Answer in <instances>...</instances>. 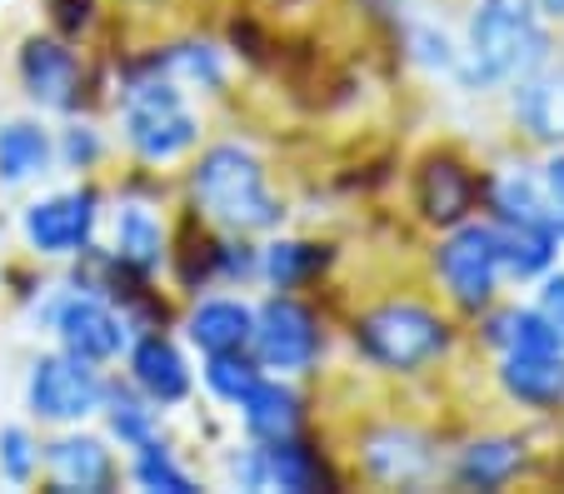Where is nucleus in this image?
Returning <instances> with one entry per match:
<instances>
[{
  "label": "nucleus",
  "instance_id": "9b49d317",
  "mask_svg": "<svg viewBox=\"0 0 564 494\" xmlns=\"http://www.w3.org/2000/svg\"><path fill=\"white\" fill-rule=\"evenodd\" d=\"M514 120L540 145H564V55H544L530 76L514 80Z\"/></svg>",
  "mask_w": 564,
  "mask_h": 494
},
{
  "label": "nucleus",
  "instance_id": "a878e982",
  "mask_svg": "<svg viewBox=\"0 0 564 494\" xmlns=\"http://www.w3.org/2000/svg\"><path fill=\"white\" fill-rule=\"evenodd\" d=\"M490 210H495V220H550L540 171H530V165L500 171L490 185Z\"/></svg>",
  "mask_w": 564,
  "mask_h": 494
},
{
  "label": "nucleus",
  "instance_id": "c9c22d12",
  "mask_svg": "<svg viewBox=\"0 0 564 494\" xmlns=\"http://www.w3.org/2000/svg\"><path fill=\"white\" fill-rule=\"evenodd\" d=\"M540 6V15H550V21H564V0H534Z\"/></svg>",
  "mask_w": 564,
  "mask_h": 494
},
{
  "label": "nucleus",
  "instance_id": "5701e85b",
  "mask_svg": "<svg viewBox=\"0 0 564 494\" xmlns=\"http://www.w3.org/2000/svg\"><path fill=\"white\" fill-rule=\"evenodd\" d=\"M485 340H490L500 355H510V350H530V355H554V350H564V334L544 320L540 305L495 310L490 320H485Z\"/></svg>",
  "mask_w": 564,
  "mask_h": 494
},
{
  "label": "nucleus",
  "instance_id": "1a4fd4ad",
  "mask_svg": "<svg viewBox=\"0 0 564 494\" xmlns=\"http://www.w3.org/2000/svg\"><path fill=\"white\" fill-rule=\"evenodd\" d=\"M96 226H100L96 190L45 195V200L25 205V216H21L25 245L35 255H86L90 240H96Z\"/></svg>",
  "mask_w": 564,
  "mask_h": 494
},
{
  "label": "nucleus",
  "instance_id": "f257e3e1",
  "mask_svg": "<svg viewBox=\"0 0 564 494\" xmlns=\"http://www.w3.org/2000/svg\"><path fill=\"white\" fill-rule=\"evenodd\" d=\"M554 51L534 0H479L459 51V86L495 90L514 86Z\"/></svg>",
  "mask_w": 564,
  "mask_h": 494
},
{
  "label": "nucleus",
  "instance_id": "b1692460",
  "mask_svg": "<svg viewBox=\"0 0 564 494\" xmlns=\"http://www.w3.org/2000/svg\"><path fill=\"white\" fill-rule=\"evenodd\" d=\"M365 464H370L375 480L384 484H410L420 480V474H430V464H435V454H430V444L420 440L415 430H380L370 435V444H365Z\"/></svg>",
  "mask_w": 564,
  "mask_h": 494
},
{
  "label": "nucleus",
  "instance_id": "bb28decb",
  "mask_svg": "<svg viewBox=\"0 0 564 494\" xmlns=\"http://www.w3.org/2000/svg\"><path fill=\"white\" fill-rule=\"evenodd\" d=\"M325 245H310V240H275V245L260 250V275L275 285V290H300L305 279H315L325 270Z\"/></svg>",
  "mask_w": 564,
  "mask_h": 494
},
{
  "label": "nucleus",
  "instance_id": "2f4dec72",
  "mask_svg": "<svg viewBox=\"0 0 564 494\" xmlns=\"http://www.w3.org/2000/svg\"><path fill=\"white\" fill-rule=\"evenodd\" d=\"M100 130H90V125H70V130H61V145H55V161L61 165H70V171H90V165L100 161Z\"/></svg>",
  "mask_w": 564,
  "mask_h": 494
},
{
  "label": "nucleus",
  "instance_id": "473e14b6",
  "mask_svg": "<svg viewBox=\"0 0 564 494\" xmlns=\"http://www.w3.org/2000/svg\"><path fill=\"white\" fill-rule=\"evenodd\" d=\"M540 180H544V200H550V226L560 230V240H564V151H554L550 161H544Z\"/></svg>",
  "mask_w": 564,
  "mask_h": 494
},
{
  "label": "nucleus",
  "instance_id": "7c9ffc66",
  "mask_svg": "<svg viewBox=\"0 0 564 494\" xmlns=\"http://www.w3.org/2000/svg\"><path fill=\"white\" fill-rule=\"evenodd\" d=\"M35 464H41V450H35L31 430L6 425V430H0V474H6L11 484H31L35 480Z\"/></svg>",
  "mask_w": 564,
  "mask_h": 494
},
{
  "label": "nucleus",
  "instance_id": "f704fd0d",
  "mask_svg": "<svg viewBox=\"0 0 564 494\" xmlns=\"http://www.w3.org/2000/svg\"><path fill=\"white\" fill-rule=\"evenodd\" d=\"M90 21V0H61V25L65 31H75V25Z\"/></svg>",
  "mask_w": 564,
  "mask_h": 494
},
{
  "label": "nucleus",
  "instance_id": "f03ea898",
  "mask_svg": "<svg viewBox=\"0 0 564 494\" xmlns=\"http://www.w3.org/2000/svg\"><path fill=\"white\" fill-rule=\"evenodd\" d=\"M191 195L205 210V220L235 230V235H260L285 220V205L270 190L265 165L246 145H210L191 171Z\"/></svg>",
  "mask_w": 564,
  "mask_h": 494
},
{
  "label": "nucleus",
  "instance_id": "6ab92c4d",
  "mask_svg": "<svg viewBox=\"0 0 564 494\" xmlns=\"http://www.w3.org/2000/svg\"><path fill=\"white\" fill-rule=\"evenodd\" d=\"M45 470H51L55 490H110L116 480V460H110L106 440L96 435H65V440L45 444Z\"/></svg>",
  "mask_w": 564,
  "mask_h": 494
},
{
  "label": "nucleus",
  "instance_id": "2eb2a0df",
  "mask_svg": "<svg viewBox=\"0 0 564 494\" xmlns=\"http://www.w3.org/2000/svg\"><path fill=\"white\" fill-rule=\"evenodd\" d=\"M495 245H500L505 279H540L560 260V230L550 220H495Z\"/></svg>",
  "mask_w": 564,
  "mask_h": 494
},
{
  "label": "nucleus",
  "instance_id": "f8f14e48",
  "mask_svg": "<svg viewBox=\"0 0 564 494\" xmlns=\"http://www.w3.org/2000/svg\"><path fill=\"white\" fill-rule=\"evenodd\" d=\"M21 86L41 110H75L80 100V55L61 41H35L21 45Z\"/></svg>",
  "mask_w": 564,
  "mask_h": 494
},
{
  "label": "nucleus",
  "instance_id": "cd10ccee",
  "mask_svg": "<svg viewBox=\"0 0 564 494\" xmlns=\"http://www.w3.org/2000/svg\"><path fill=\"white\" fill-rule=\"evenodd\" d=\"M106 425H110V440H120L126 450H140L145 440H155V405H150L140 389H120V385H106Z\"/></svg>",
  "mask_w": 564,
  "mask_h": 494
},
{
  "label": "nucleus",
  "instance_id": "6e6552de",
  "mask_svg": "<svg viewBox=\"0 0 564 494\" xmlns=\"http://www.w3.org/2000/svg\"><path fill=\"white\" fill-rule=\"evenodd\" d=\"M100 399H106L100 370L90 360L70 355V350L41 355L31 365V380H25V405L45 425H80V419H90L100 409Z\"/></svg>",
  "mask_w": 564,
  "mask_h": 494
},
{
  "label": "nucleus",
  "instance_id": "f3484780",
  "mask_svg": "<svg viewBox=\"0 0 564 494\" xmlns=\"http://www.w3.org/2000/svg\"><path fill=\"white\" fill-rule=\"evenodd\" d=\"M500 385L514 405L550 415V409L564 405V350H554V355L510 350V355L500 360Z\"/></svg>",
  "mask_w": 564,
  "mask_h": 494
},
{
  "label": "nucleus",
  "instance_id": "c756f323",
  "mask_svg": "<svg viewBox=\"0 0 564 494\" xmlns=\"http://www.w3.org/2000/svg\"><path fill=\"white\" fill-rule=\"evenodd\" d=\"M130 474H135L140 490H155V494H195L200 484H195V474L185 470L181 460H175L171 450L160 440H145L135 450V464H130Z\"/></svg>",
  "mask_w": 564,
  "mask_h": 494
},
{
  "label": "nucleus",
  "instance_id": "72a5a7b5",
  "mask_svg": "<svg viewBox=\"0 0 564 494\" xmlns=\"http://www.w3.org/2000/svg\"><path fill=\"white\" fill-rule=\"evenodd\" d=\"M540 315L564 334V270H544L540 275Z\"/></svg>",
  "mask_w": 564,
  "mask_h": 494
},
{
  "label": "nucleus",
  "instance_id": "a211bd4d",
  "mask_svg": "<svg viewBox=\"0 0 564 494\" xmlns=\"http://www.w3.org/2000/svg\"><path fill=\"white\" fill-rule=\"evenodd\" d=\"M185 334L200 355H225V350H250V334H256V310L246 300H230V295H210L191 310Z\"/></svg>",
  "mask_w": 564,
  "mask_h": 494
},
{
  "label": "nucleus",
  "instance_id": "4468645a",
  "mask_svg": "<svg viewBox=\"0 0 564 494\" xmlns=\"http://www.w3.org/2000/svg\"><path fill=\"white\" fill-rule=\"evenodd\" d=\"M415 205L430 226H440V230L459 226L475 210V175L455 155H430L415 175Z\"/></svg>",
  "mask_w": 564,
  "mask_h": 494
},
{
  "label": "nucleus",
  "instance_id": "0eeeda50",
  "mask_svg": "<svg viewBox=\"0 0 564 494\" xmlns=\"http://www.w3.org/2000/svg\"><path fill=\"white\" fill-rule=\"evenodd\" d=\"M45 325H51V334L61 340V350L90 360V365H110V360H120V350L130 344L126 315H120L100 290H86V285L55 295V300L45 305Z\"/></svg>",
  "mask_w": 564,
  "mask_h": 494
},
{
  "label": "nucleus",
  "instance_id": "412c9836",
  "mask_svg": "<svg viewBox=\"0 0 564 494\" xmlns=\"http://www.w3.org/2000/svg\"><path fill=\"white\" fill-rule=\"evenodd\" d=\"M240 419H246L250 440H280V435L300 430V395L280 375H260L256 389L240 399Z\"/></svg>",
  "mask_w": 564,
  "mask_h": 494
},
{
  "label": "nucleus",
  "instance_id": "39448f33",
  "mask_svg": "<svg viewBox=\"0 0 564 494\" xmlns=\"http://www.w3.org/2000/svg\"><path fill=\"white\" fill-rule=\"evenodd\" d=\"M435 270L445 279L449 300L459 310H490L500 290V245H495V220H459L435 250Z\"/></svg>",
  "mask_w": 564,
  "mask_h": 494
},
{
  "label": "nucleus",
  "instance_id": "393cba45",
  "mask_svg": "<svg viewBox=\"0 0 564 494\" xmlns=\"http://www.w3.org/2000/svg\"><path fill=\"white\" fill-rule=\"evenodd\" d=\"M150 70L171 76L175 86H200V90H220L225 86V55L205 41H181L165 45L160 55H150Z\"/></svg>",
  "mask_w": 564,
  "mask_h": 494
},
{
  "label": "nucleus",
  "instance_id": "7ed1b4c3",
  "mask_svg": "<svg viewBox=\"0 0 564 494\" xmlns=\"http://www.w3.org/2000/svg\"><path fill=\"white\" fill-rule=\"evenodd\" d=\"M120 130H126V145L140 155L145 165H171L185 151H195L200 140V116L191 110L185 90L160 70H140L135 80H126L120 90Z\"/></svg>",
  "mask_w": 564,
  "mask_h": 494
},
{
  "label": "nucleus",
  "instance_id": "9d476101",
  "mask_svg": "<svg viewBox=\"0 0 564 494\" xmlns=\"http://www.w3.org/2000/svg\"><path fill=\"white\" fill-rule=\"evenodd\" d=\"M230 480L240 490H285V494H310L325 484L315 450L295 435H280V440H256L240 460H230Z\"/></svg>",
  "mask_w": 564,
  "mask_h": 494
},
{
  "label": "nucleus",
  "instance_id": "ddd939ff",
  "mask_svg": "<svg viewBox=\"0 0 564 494\" xmlns=\"http://www.w3.org/2000/svg\"><path fill=\"white\" fill-rule=\"evenodd\" d=\"M130 385L155 409H165V405H185V399H191L195 375L175 340H165V334H140V340L130 344Z\"/></svg>",
  "mask_w": 564,
  "mask_h": 494
},
{
  "label": "nucleus",
  "instance_id": "423d86ee",
  "mask_svg": "<svg viewBox=\"0 0 564 494\" xmlns=\"http://www.w3.org/2000/svg\"><path fill=\"white\" fill-rule=\"evenodd\" d=\"M325 334L310 305H300L290 290H275L256 310V334H250V355L260 360V370L270 375H305L315 370Z\"/></svg>",
  "mask_w": 564,
  "mask_h": 494
},
{
  "label": "nucleus",
  "instance_id": "c85d7f7f",
  "mask_svg": "<svg viewBox=\"0 0 564 494\" xmlns=\"http://www.w3.org/2000/svg\"><path fill=\"white\" fill-rule=\"evenodd\" d=\"M200 375H205V389H210L220 405H240L265 370H260V360L246 355V350H225V355H205Z\"/></svg>",
  "mask_w": 564,
  "mask_h": 494
},
{
  "label": "nucleus",
  "instance_id": "aec40b11",
  "mask_svg": "<svg viewBox=\"0 0 564 494\" xmlns=\"http://www.w3.org/2000/svg\"><path fill=\"white\" fill-rule=\"evenodd\" d=\"M55 165V140L41 120H6L0 125V185L41 180Z\"/></svg>",
  "mask_w": 564,
  "mask_h": 494
},
{
  "label": "nucleus",
  "instance_id": "4be33fe9",
  "mask_svg": "<svg viewBox=\"0 0 564 494\" xmlns=\"http://www.w3.org/2000/svg\"><path fill=\"white\" fill-rule=\"evenodd\" d=\"M520 470H524V444L514 440V435L475 440V444H465L455 460V480L465 484V490H505Z\"/></svg>",
  "mask_w": 564,
  "mask_h": 494
},
{
  "label": "nucleus",
  "instance_id": "dca6fc26",
  "mask_svg": "<svg viewBox=\"0 0 564 494\" xmlns=\"http://www.w3.org/2000/svg\"><path fill=\"white\" fill-rule=\"evenodd\" d=\"M165 245H171V240H165V220H160L150 205L126 200L116 216H110V255L126 270H135V275H155V270L165 265V255H171Z\"/></svg>",
  "mask_w": 564,
  "mask_h": 494
},
{
  "label": "nucleus",
  "instance_id": "20e7f679",
  "mask_svg": "<svg viewBox=\"0 0 564 494\" xmlns=\"http://www.w3.org/2000/svg\"><path fill=\"white\" fill-rule=\"evenodd\" d=\"M355 350L375 370L390 375H415L449 355V325L420 300H384L355 325Z\"/></svg>",
  "mask_w": 564,
  "mask_h": 494
}]
</instances>
